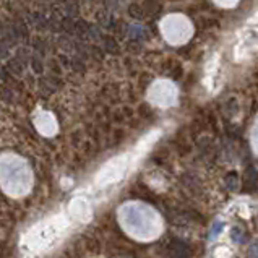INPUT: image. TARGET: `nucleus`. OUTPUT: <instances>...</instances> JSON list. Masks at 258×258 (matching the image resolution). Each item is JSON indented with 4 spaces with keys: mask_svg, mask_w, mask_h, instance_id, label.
Segmentation results:
<instances>
[]
</instances>
